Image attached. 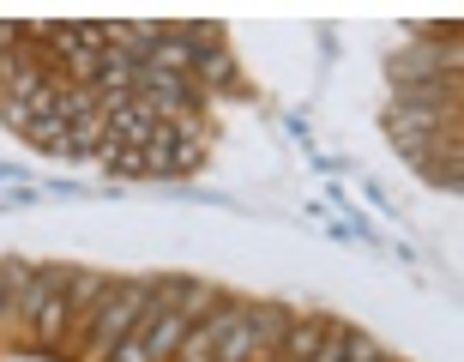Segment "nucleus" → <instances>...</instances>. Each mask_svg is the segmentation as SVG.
Returning a JSON list of instances; mask_svg holds the SVG:
<instances>
[{
    "instance_id": "f257e3e1",
    "label": "nucleus",
    "mask_w": 464,
    "mask_h": 362,
    "mask_svg": "<svg viewBox=\"0 0 464 362\" xmlns=\"http://www.w3.org/2000/svg\"><path fill=\"white\" fill-rule=\"evenodd\" d=\"M145 308H151V278H115V290L103 296V308H97V320H91V332H85L79 362H109Z\"/></svg>"
},
{
    "instance_id": "f03ea898",
    "label": "nucleus",
    "mask_w": 464,
    "mask_h": 362,
    "mask_svg": "<svg viewBox=\"0 0 464 362\" xmlns=\"http://www.w3.org/2000/svg\"><path fill=\"white\" fill-rule=\"evenodd\" d=\"M386 139L416 170L440 139H464V109H386Z\"/></svg>"
},
{
    "instance_id": "7ed1b4c3",
    "label": "nucleus",
    "mask_w": 464,
    "mask_h": 362,
    "mask_svg": "<svg viewBox=\"0 0 464 362\" xmlns=\"http://www.w3.org/2000/svg\"><path fill=\"white\" fill-rule=\"evenodd\" d=\"M115 290V278L109 272H91V266H72V284H67V362H79L85 350V332L103 308V296Z\"/></svg>"
},
{
    "instance_id": "20e7f679",
    "label": "nucleus",
    "mask_w": 464,
    "mask_h": 362,
    "mask_svg": "<svg viewBox=\"0 0 464 362\" xmlns=\"http://www.w3.org/2000/svg\"><path fill=\"white\" fill-rule=\"evenodd\" d=\"M151 302L169 308V314H181V320H206V314L224 302V290L206 284V278H188V272H157L151 278Z\"/></svg>"
},
{
    "instance_id": "39448f33",
    "label": "nucleus",
    "mask_w": 464,
    "mask_h": 362,
    "mask_svg": "<svg viewBox=\"0 0 464 362\" xmlns=\"http://www.w3.org/2000/svg\"><path fill=\"white\" fill-rule=\"evenodd\" d=\"M109 145H121V152H151V139H157V127H163V121H157L151 115V109H145V103H139V97H127V103H121V109H109Z\"/></svg>"
},
{
    "instance_id": "423d86ee",
    "label": "nucleus",
    "mask_w": 464,
    "mask_h": 362,
    "mask_svg": "<svg viewBox=\"0 0 464 362\" xmlns=\"http://www.w3.org/2000/svg\"><path fill=\"white\" fill-rule=\"evenodd\" d=\"M326 332H332V314L295 308V320H290V332H284V345H277L272 362H314V357H320V345H326Z\"/></svg>"
},
{
    "instance_id": "0eeeda50",
    "label": "nucleus",
    "mask_w": 464,
    "mask_h": 362,
    "mask_svg": "<svg viewBox=\"0 0 464 362\" xmlns=\"http://www.w3.org/2000/svg\"><path fill=\"white\" fill-rule=\"evenodd\" d=\"M193 85H199V97H224V91H241V67L236 54H229V43H211V49H199V61H193Z\"/></svg>"
},
{
    "instance_id": "6e6552de",
    "label": "nucleus",
    "mask_w": 464,
    "mask_h": 362,
    "mask_svg": "<svg viewBox=\"0 0 464 362\" xmlns=\"http://www.w3.org/2000/svg\"><path fill=\"white\" fill-rule=\"evenodd\" d=\"M416 175H422L429 188H440V193H459L464 188V139H440V145L416 163Z\"/></svg>"
},
{
    "instance_id": "1a4fd4ad",
    "label": "nucleus",
    "mask_w": 464,
    "mask_h": 362,
    "mask_svg": "<svg viewBox=\"0 0 464 362\" xmlns=\"http://www.w3.org/2000/svg\"><path fill=\"white\" fill-rule=\"evenodd\" d=\"M290 320H295L290 302H247V327H254V338H259V362L277 357V345H284Z\"/></svg>"
},
{
    "instance_id": "9d476101",
    "label": "nucleus",
    "mask_w": 464,
    "mask_h": 362,
    "mask_svg": "<svg viewBox=\"0 0 464 362\" xmlns=\"http://www.w3.org/2000/svg\"><path fill=\"white\" fill-rule=\"evenodd\" d=\"M103 133H109L103 109L72 115V121H67V157H61V163H97V152H103Z\"/></svg>"
},
{
    "instance_id": "9b49d317",
    "label": "nucleus",
    "mask_w": 464,
    "mask_h": 362,
    "mask_svg": "<svg viewBox=\"0 0 464 362\" xmlns=\"http://www.w3.org/2000/svg\"><path fill=\"white\" fill-rule=\"evenodd\" d=\"M24 139H31L43 157H67V115H31Z\"/></svg>"
},
{
    "instance_id": "f8f14e48",
    "label": "nucleus",
    "mask_w": 464,
    "mask_h": 362,
    "mask_svg": "<svg viewBox=\"0 0 464 362\" xmlns=\"http://www.w3.org/2000/svg\"><path fill=\"white\" fill-rule=\"evenodd\" d=\"M97 163H103L109 175H127V181H151L145 152H121V145H109V139H103V152H97Z\"/></svg>"
},
{
    "instance_id": "ddd939ff",
    "label": "nucleus",
    "mask_w": 464,
    "mask_h": 362,
    "mask_svg": "<svg viewBox=\"0 0 464 362\" xmlns=\"http://www.w3.org/2000/svg\"><path fill=\"white\" fill-rule=\"evenodd\" d=\"M175 362H211V332H206V320H193V327H188V338H181Z\"/></svg>"
},
{
    "instance_id": "4468645a",
    "label": "nucleus",
    "mask_w": 464,
    "mask_h": 362,
    "mask_svg": "<svg viewBox=\"0 0 464 362\" xmlns=\"http://www.w3.org/2000/svg\"><path fill=\"white\" fill-rule=\"evenodd\" d=\"M0 121H6L13 133H24V127H31V109H24V103H6V97H0Z\"/></svg>"
},
{
    "instance_id": "2eb2a0df",
    "label": "nucleus",
    "mask_w": 464,
    "mask_h": 362,
    "mask_svg": "<svg viewBox=\"0 0 464 362\" xmlns=\"http://www.w3.org/2000/svg\"><path fill=\"white\" fill-rule=\"evenodd\" d=\"M386 362H392V357H386Z\"/></svg>"
}]
</instances>
